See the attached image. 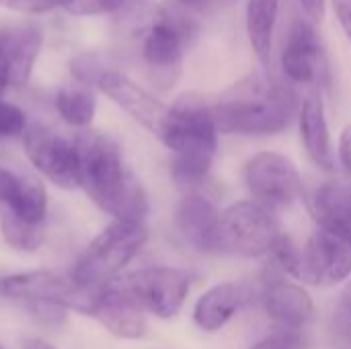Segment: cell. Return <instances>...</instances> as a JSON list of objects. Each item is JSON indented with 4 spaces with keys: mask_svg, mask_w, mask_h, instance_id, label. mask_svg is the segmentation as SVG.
<instances>
[{
    "mask_svg": "<svg viewBox=\"0 0 351 349\" xmlns=\"http://www.w3.org/2000/svg\"><path fill=\"white\" fill-rule=\"evenodd\" d=\"M80 154V187L113 220L144 222L148 193L123 160L119 144L107 134L84 132L74 138Z\"/></svg>",
    "mask_w": 351,
    "mask_h": 349,
    "instance_id": "6da1fadb",
    "label": "cell"
},
{
    "mask_svg": "<svg viewBox=\"0 0 351 349\" xmlns=\"http://www.w3.org/2000/svg\"><path fill=\"white\" fill-rule=\"evenodd\" d=\"M300 103L290 84L253 74L210 101V111L220 134L274 136L290 128Z\"/></svg>",
    "mask_w": 351,
    "mask_h": 349,
    "instance_id": "7a4b0ae2",
    "label": "cell"
},
{
    "mask_svg": "<svg viewBox=\"0 0 351 349\" xmlns=\"http://www.w3.org/2000/svg\"><path fill=\"white\" fill-rule=\"evenodd\" d=\"M148 241L144 222L113 220L80 253L70 278L76 286L88 288L117 278Z\"/></svg>",
    "mask_w": 351,
    "mask_h": 349,
    "instance_id": "3957f363",
    "label": "cell"
},
{
    "mask_svg": "<svg viewBox=\"0 0 351 349\" xmlns=\"http://www.w3.org/2000/svg\"><path fill=\"white\" fill-rule=\"evenodd\" d=\"M70 311L95 319L119 339H142L148 331L146 313L125 292L119 278L88 288H80L74 284Z\"/></svg>",
    "mask_w": 351,
    "mask_h": 349,
    "instance_id": "277c9868",
    "label": "cell"
},
{
    "mask_svg": "<svg viewBox=\"0 0 351 349\" xmlns=\"http://www.w3.org/2000/svg\"><path fill=\"white\" fill-rule=\"evenodd\" d=\"M218 134L210 101L197 93H185L171 105V123L162 144L177 156L214 165Z\"/></svg>",
    "mask_w": 351,
    "mask_h": 349,
    "instance_id": "5b68a950",
    "label": "cell"
},
{
    "mask_svg": "<svg viewBox=\"0 0 351 349\" xmlns=\"http://www.w3.org/2000/svg\"><path fill=\"white\" fill-rule=\"evenodd\" d=\"M282 234L274 210L255 200H245L220 212V253L239 257H263Z\"/></svg>",
    "mask_w": 351,
    "mask_h": 349,
    "instance_id": "8992f818",
    "label": "cell"
},
{
    "mask_svg": "<svg viewBox=\"0 0 351 349\" xmlns=\"http://www.w3.org/2000/svg\"><path fill=\"white\" fill-rule=\"evenodd\" d=\"M191 33L193 25L185 16H179L162 6L152 23L138 35L142 60L158 86L169 88L179 78L183 49Z\"/></svg>",
    "mask_w": 351,
    "mask_h": 349,
    "instance_id": "52a82bcc",
    "label": "cell"
},
{
    "mask_svg": "<svg viewBox=\"0 0 351 349\" xmlns=\"http://www.w3.org/2000/svg\"><path fill=\"white\" fill-rule=\"evenodd\" d=\"M117 278L138 306L158 319L179 315L191 288L189 274L171 265H150Z\"/></svg>",
    "mask_w": 351,
    "mask_h": 349,
    "instance_id": "ba28073f",
    "label": "cell"
},
{
    "mask_svg": "<svg viewBox=\"0 0 351 349\" xmlns=\"http://www.w3.org/2000/svg\"><path fill=\"white\" fill-rule=\"evenodd\" d=\"M23 148L29 163L56 187H80V154L76 140L43 123H31L23 132Z\"/></svg>",
    "mask_w": 351,
    "mask_h": 349,
    "instance_id": "9c48e42d",
    "label": "cell"
},
{
    "mask_svg": "<svg viewBox=\"0 0 351 349\" xmlns=\"http://www.w3.org/2000/svg\"><path fill=\"white\" fill-rule=\"evenodd\" d=\"M243 175L251 197L274 212L290 208L302 195V177L286 154L257 152L247 160Z\"/></svg>",
    "mask_w": 351,
    "mask_h": 349,
    "instance_id": "30bf717a",
    "label": "cell"
},
{
    "mask_svg": "<svg viewBox=\"0 0 351 349\" xmlns=\"http://www.w3.org/2000/svg\"><path fill=\"white\" fill-rule=\"evenodd\" d=\"M97 88L107 99H111L123 113H128L136 123H140L144 130H148L152 136H156L162 142L171 123L169 105L158 101L150 91H146L142 84L132 80L115 66L101 76Z\"/></svg>",
    "mask_w": 351,
    "mask_h": 349,
    "instance_id": "8fae6325",
    "label": "cell"
},
{
    "mask_svg": "<svg viewBox=\"0 0 351 349\" xmlns=\"http://www.w3.org/2000/svg\"><path fill=\"white\" fill-rule=\"evenodd\" d=\"M351 278V243L319 228L300 249L298 280L311 286H337Z\"/></svg>",
    "mask_w": 351,
    "mask_h": 349,
    "instance_id": "7c38bea8",
    "label": "cell"
},
{
    "mask_svg": "<svg viewBox=\"0 0 351 349\" xmlns=\"http://www.w3.org/2000/svg\"><path fill=\"white\" fill-rule=\"evenodd\" d=\"M282 70L290 82L323 84L329 82V66L321 37L308 21H294L282 47Z\"/></svg>",
    "mask_w": 351,
    "mask_h": 349,
    "instance_id": "4fadbf2b",
    "label": "cell"
},
{
    "mask_svg": "<svg viewBox=\"0 0 351 349\" xmlns=\"http://www.w3.org/2000/svg\"><path fill=\"white\" fill-rule=\"evenodd\" d=\"M261 304L267 317L276 325H284V327L302 329L315 317V302L308 290H304L296 282H290L288 276L274 261L267 267L263 280Z\"/></svg>",
    "mask_w": 351,
    "mask_h": 349,
    "instance_id": "5bb4252c",
    "label": "cell"
},
{
    "mask_svg": "<svg viewBox=\"0 0 351 349\" xmlns=\"http://www.w3.org/2000/svg\"><path fill=\"white\" fill-rule=\"evenodd\" d=\"M43 45V29L33 23H14L0 29V70L8 84L25 86Z\"/></svg>",
    "mask_w": 351,
    "mask_h": 349,
    "instance_id": "9a60e30c",
    "label": "cell"
},
{
    "mask_svg": "<svg viewBox=\"0 0 351 349\" xmlns=\"http://www.w3.org/2000/svg\"><path fill=\"white\" fill-rule=\"evenodd\" d=\"M175 228L197 253H220V212L212 200L199 191H187L175 210Z\"/></svg>",
    "mask_w": 351,
    "mask_h": 349,
    "instance_id": "2e32d148",
    "label": "cell"
},
{
    "mask_svg": "<svg viewBox=\"0 0 351 349\" xmlns=\"http://www.w3.org/2000/svg\"><path fill=\"white\" fill-rule=\"evenodd\" d=\"M74 292L72 278H64L56 272L35 269V272H21L0 278V296L12 302H21L25 309L45 300H60L68 304Z\"/></svg>",
    "mask_w": 351,
    "mask_h": 349,
    "instance_id": "e0dca14e",
    "label": "cell"
},
{
    "mask_svg": "<svg viewBox=\"0 0 351 349\" xmlns=\"http://www.w3.org/2000/svg\"><path fill=\"white\" fill-rule=\"evenodd\" d=\"M308 210L319 228L351 243V185L323 183L313 191Z\"/></svg>",
    "mask_w": 351,
    "mask_h": 349,
    "instance_id": "ac0fdd59",
    "label": "cell"
},
{
    "mask_svg": "<svg viewBox=\"0 0 351 349\" xmlns=\"http://www.w3.org/2000/svg\"><path fill=\"white\" fill-rule=\"evenodd\" d=\"M298 128H300V138L311 160L323 171H333L335 154H333V144H331V132H329V123L325 115V103L319 93L306 95L304 101L300 103Z\"/></svg>",
    "mask_w": 351,
    "mask_h": 349,
    "instance_id": "d6986e66",
    "label": "cell"
},
{
    "mask_svg": "<svg viewBox=\"0 0 351 349\" xmlns=\"http://www.w3.org/2000/svg\"><path fill=\"white\" fill-rule=\"evenodd\" d=\"M247 302V290L234 282H222L206 290L193 306V323L206 331L216 333L228 325V321Z\"/></svg>",
    "mask_w": 351,
    "mask_h": 349,
    "instance_id": "ffe728a7",
    "label": "cell"
},
{
    "mask_svg": "<svg viewBox=\"0 0 351 349\" xmlns=\"http://www.w3.org/2000/svg\"><path fill=\"white\" fill-rule=\"evenodd\" d=\"M278 16L280 0H247V35L257 60L263 66L271 60Z\"/></svg>",
    "mask_w": 351,
    "mask_h": 349,
    "instance_id": "44dd1931",
    "label": "cell"
},
{
    "mask_svg": "<svg viewBox=\"0 0 351 349\" xmlns=\"http://www.w3.org/2000/svg\"><path fill=\"white\" fill-rule=\"evenodd\" d=\"M53 107L64 123L70 128L84 130L93 123L95 111H97V97L93 93V86L72 82L64 84L53 99Z\"/></svg>",
    "mask_w": 351,
    "mask_h": 349,
    "instance_id": "7402d4cb",
    "label": "cell"
},
{
    "mask_svg": "<svg viewBox=\"0 0 351 349\" xmlns=\"http://www.w3.org/2000/svg\"><path fill=\"white\" fill-rule=\"evenodd\" d=\"M0 230L6 245L23 253L37 251L45 241V222L23 220L8 208L0 216Z\"/></svg>",
    "mask_w": 351,
    "mask_h": 349,
    "instance_id": "603a6c76",
    "label": "cell"
},
{
    "mask_svg": "<svg viewBox=\"0 0 351 349\" xmlns=\"http://www.w3.org/2000/svg\"><path fill=\"white\" fill-rule=\"evenodd\" d=\"M19 218L29 222H45L47 218V191L41 181L23 175L19 195L10 206H6Z\"/></svg>",
    "mask_w": 351,
    "mask_h": 349,
    "instance_id": "cb8c5ba5",
    "label": "cell"
},
{
    "mask_svg": "<svg viewBox=\"0 0 351 349\" xmlns=\"http://www.w3.org/2000/svg\"><path fill=\"white\" fill-rule=\"evenodd\" d=\"M70 76L74 78V82H80V84H88V86H97L101 76L113 68L109 64V60L103 56V53H97V51H84V53H78L70 60Z\"/></svg>",
    "mask_w": 351,
    "mask_h": 349,
    "instance_id": "d4e9b609",
    "label": "cell"
},
{
    "mask_svg": "<svg viewBox=\"0 0 351 349\" xmlns=\"http://www.w3.org/2000/svg\"><path fill=\"white\" fill-rule=\"evenodd\" d=\"M271 255V261L290 278L298 280V274H300V247L288 237V234H280L276 245L271 247L269 251Z\"/></svg>",
    "mask_w": 351,
    "mask_h": 349,
    "instance_id": "484cf974",
    "label": "cell"
},
{
    "mask_svg": "<svg viewBox=\"0 0 351 349\" xmlns=\"http://www.w3.org/2000/svg\"><path fill=\"white\" fill-rule=\"evenodd\" d=\"M251 349H306V339L302 335V329L278 325Z\"/></svg>",
    "mask_w": 351,
    "mask_h": 349,
    "instance_id": "4316f807",
    "label": "cell"
},
{
    "mask_svg": "<svg viewBox=\"0 0 351 349\" xmlns=\"http://www.w3.org/2000/svg\"><path fill=\"white\" fill-rule=\"evenodd\" d=\"M128 0H64L62 8L72 16H99L119 10Z\"/></svg>",
    "mask_w": 351,
    "mask_h": 349,
    "instance_id": "83f0119b",
    "label": "cell"
},
{
    "mask_svg": "<svg viewBox=\"0 0 351 349\" xmlns=\"http://www.w3.org/2000/svg\"><path fill=\"white\" fill-rule=\"evenodd\" d=\"M27 115L21 107L0 101V136L4 138H12V136H21L27 130Z\"/></svg>",
    "mask_w": 351,
    "mask_h": 349,
    "instance_id": "f1b7e54d",
    "label": "cell"
},
{
    "mask_svg": "<svg viewBox=\"0 0 351 349\" xmlns=\"http://www.w3.org/2000/svg\"><path fill=\"white\" fill-rule=\"evenodd\" d=\"M64 0H0V6L23 14H45L53 8H62Z\"/></svg>",
    "mask_w": 351,
    "mask_h": 349,
    "instance_id": "f546056e",
    "label": "cell"
},
{
    "mask_svg": "<svg viewBox=\"0 0 351 349\" xmlns=\"http://www.w3.org/2000/svg\"><path fill=\"white\" fill-rule=\"evenodd\" d=\"M331 339L335 349H351V315L339 306L331 321Z\"/></svg>",
    "mask_w": 351,
    "mask_h": 349,
    "instance_id": "4dcf8cb0",
    "label": "cell"
},
{
    "mask_svg": "<svg viewBox=\"0 0 351 349\" xmlns=\"http://www.w3.org/2000/svg\"><path fill=\"white\" fill-rule=\"evenodd\" d=\"M21 183H23V175L0 167V204L10 206L14 197L19 195Z\"/></svg>",
    "mask_w": 351,
    "mask_h": 349,
    "instance_id": "1f68e13d",
    "label": "cell"
},
{
    "mask_svg": "<svg viewBox=\"0 0 351 349\" xmlns=\"http://www.w3.org/2000/svg\"><path fill=\"white\" fill-rule=\"evenodd\" d=\"M337 154H339V163L351 181V123H348L341 134H339V146H337Z\"/></svg>",
    "mask_w": 351,
    "mask_h": 349,
    "instance_id": "d6a6232c",
    "label": "cell"
},
{
    "mask_svg": "<svg viewBox=\"0 0 351 349\" xmlns=\"http://www.w3.org/2000/svg\"><path fill=\"white\" fill-rule=\"evenodd\" d=\"M333 10L341 31L351 41V0H333Z\"/></svg>",
    "mask_w": 351,
    "mask_h": 349,
    "instance_id": "836d02e7",
    "label": "cell"
},
{
    "mask_svg": "<svg viewBox=\"0 0 351 349\" xmlns=\"http://www.w3.org/2000/svg\"><path fill=\"white\" fill-rule=\"evenodd\" d=\"M302 10L317 23L325 19V8H327V0H298Z\"/></svg>",
    "mask_w": 351,
    "mask_h": 349,
    "instance_id": "e575fe53",
    "label": "cell"
},
{
    "mask_svg": "<svg viewBox=\"0 0 351 349\" xmlns=\"http://www.w3.org/2000/svg\"><path fill=\"white\" fill-rule=\"evenodd\" d=\"M21 349H56L51 344L43 341V339H37V337H25L21 341Z\"/></svg>",
    "mask_w": 351,
    "mask_h": 349,
    "instance_id": "d590c367",
    "label": "cell"
},
{
    "mask_svg": "<svg viewBox=\"0 0 351 349\" xmlns=\"http://www.w3.org/2000/svg\"><path fill=\"white\" fill-rule=\"evenodd\" d=\"M339 309H343V311H348L351 315V280L348 282V286H346V290H343V294H341V300H339V304H337Z\"/></svg>",
    "mask_w": 351,
    "mask_h": 349,
    "instance_id": "8d00e7d4",
    "label": "cell"
},
{
    "mask_svg": "<svg viewBox=\"0 0 351 349\" xmlns=\"http://www.w3.org/2000/svg\"><path fill=\"white\" fill-rule=\"evenodd\" d=\"M179 2H183V4H187V6H193V8H204V6H208L210 2H214V0H179Z\"/></svg>",
    "mask_w": 351,
    "mask_h": 349,
    "instance_id": "74e56055",
    "label": "cell"
},
{
    "mask_svg": "<svg viewBox=\"0 0 351 349\" xmlns=\"http://www.w3.org/2000/svg\"><path fill=\"white\" fill-rule=\"evenodd\" d=\"M8 86V80H6V76L2 74V70H0V95L4 93V88Z\"/></svg>",
    "mask_w": 351,
    "mask_h": 349,
    "instance_id": "f35d334b",
    "label": "cell"
},
{
    "mask_svg": "<svg viewBox=\"0 0 351 349\" xmlns=\"http://www.w3.org/2000/svg\"><path fill=\"white\" fill-rule=\"evenodd\" d=\"M0 349H4V346H2V344H0Z\"/></svg>",
    "mask_w": 351,
    "mask_h": 349,
    "instance_id": "ab89813d",
    "label": "cell"
}]
</instances>
